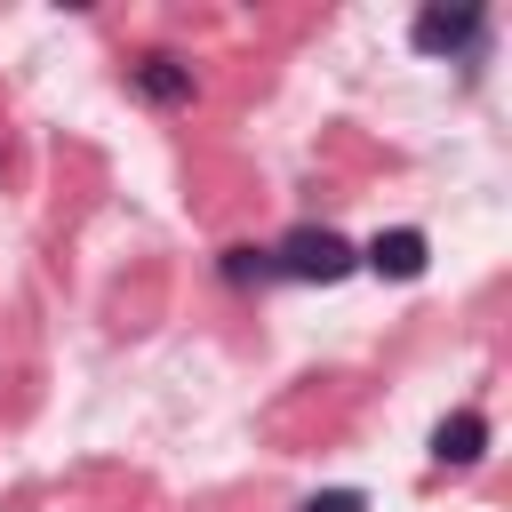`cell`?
Returning <instances> with one entry per match:
<instances>
[{
	"label": "cell",
	"mask_w": 512,
	"mask_h": 512,
	"mask_svg": "<svg viewBox=\"0 0 512 512\" xmlns=\"http://www.w3.org/2000/svg\"><path fill=\"white\" fill-rule=\"evenodd\" d=\"M480 32H488V8H480V0H456V8L432 0V8H416V24H408L416 56H472Z\"/></svg>",
	"instance_id": "7a4b0ae2"
},
{
	"label": "cell",
	"mask_w": 512,
	"mask_h": 512,
	"mask_svg": "<svg viewBox=\"0 0 512 512\" xmlns=\"http://www.w3.org/2000/svg\"><path fill=\"white\" fill-rule=\"evenodd\" d=\"M424 256H432V248H424V232H416V224H400V232H376L360 264H368V272H384V280H416V272H424Z\"/></svg>",
	"instance_id": "3957f363"
},
{
	"label": "cell",
	"mask_w": 512,
	"mask_h": 512,
	"mask_svg": "<svg viewBox=\"0 0 512 512\" xmlns=\"http://www.w3.org/2000/svg\"><path fill=\"white\" fill-rule=\"evenodd\" d=\"M224 280H232V288L272 280V248H224Z\"/></svg>",
	"instance_id": "8992f818"
},
{
	"label": "cell",
	"mask_w": 512,
	"mask_h": 512,
	"mask_svg": "<svg viewBox=\"0 0 512 512\" xmlns=\"http://www.w3.org/2000/svg\"><path fill=\"white\" fill-rule=\"evenodd\" d=\"M352 264H360V248H352L344 232H328V224H296V232L272 248V272H280V280H320V288H328V280H344Z\"/></svg>",
	"instance_id": "6da1fadb"
},
{
	"label": "cell",
	"mask_w": 512,
	"mask_h": 512,
	"mask_svg": "<svg viewBox=\"0 0 512 512\" xmlns=\"http://www.w3.org/2000/svg\"><path fill=\"white\" fill-rule=\"evenodd\" d=\"M128 80H136V96H152V104H192V64L168 56V48H152Z\"/></svg>",
	"instance_id": "5b68a950"
},
{
	"label": "cell",
	"mask_w": 512,
	"mask_h": 512,
	"mask_svg": "<svg viewBox=\"0 0 512 512\" xmlns=\"http://www.w3.org/2000/svg\"><path fill=\"white\" fill-rule=\"evenodd\" d=\"M432 456H440V464H480V456H488V416H480V408L440 416V424H432Z\"/></svg>",
	"instance_id": "277c9868"
},
{
	"label": "cell",
	"mask_w": 512,
	"mask_h": 512,
	"mask_svg": "<svg viewBox=\"0 0 512 512\" xmlns=\"http://www.w3.org/2000/svg\"><path fill=\"white\" fill-rule=\"evenodd\" d=\"M304 512H368V496H360V488H320Z\"/></svg>",
	"instance_id": "52a82bcc"
}]
</instances>
